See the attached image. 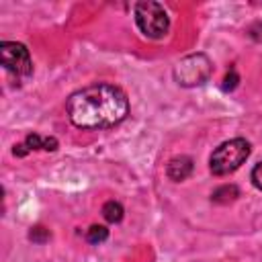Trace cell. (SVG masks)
I'll use <instances>...</instances> for the list:
<instances>
[{
	"label": "cell",
	"mask_w": 262,
	"mask_h": 262,
	"mask_svg": "<svg viewBox=\"0 0 262 262\" xmlns=\"http://www.w3.org/2000/svg\"><path fill=\"white\" fill-rule=\"evenodd\" d=\"M0 61L6 72L16 76V80H25L33 74L31 53L23 43L16 41H2L0 43Z\"/></svg>",
	"instance_id": "obj_5"
},
{
	"label": "cell",
	"mask_w": 262,
	"mask_h": 262,
	"mask_svg": "<svg viewBox=\"0 0 262 262\" xmlns=\"http://www.w3.org/2000/svg\"><path fill=\"white\" fill-rule=\"evenodd\" d=\"M135 23L137 29L147 39H162L170 31V16L160 2L143 0L135 4Z\"/></svg>",
	"instance_id": "obj_3"
},
{
	"label": "cell",
	"mask_w": 262,
	"mask_h": 262,
	"mask_svg": "<svg viewBox=\"0 0 262 262\" xmlns=\"http://www.w3.org/2000/svg\"><path fill=\"white\" fill-rule=\"evenodd\" d=\"M86 239L90 244H102L108 239V229L104 225H92L88 231H86Z\"/></svg>",
	"instance_id": "obj_10"
},
{
	"label": "cell",
	"mask_w": 262,
	"mask_h": 262,
	"mask_svg": "<svg viewBox=\"0 0 262 262\" xmlns=\"http://www.w3.org/2000/svg\"><path fill=\"white\" fill-rule=\"evenodd\" d=\"M237 80H239L237 74L231 70V72L225 76V80H223V90H233V88L237 86Z\"/></svg>",
	"instance_id": "obj_13"
},
{
	"label": "cell",
	"mask_w": 262,
	"mask_h": 262,
	"mask_svg": "<svg viewBox=\"0 0 262 262\" xmlns=\"http://www.w3.org/2000/svg\"><path fill=\"white\" fill-rule=\"evenodd\" d=\"M123 213H125V209L119 201H108V203L102 205V217L108 223H119L123 219Z\"/></svg>",
	"instance_id": "obj_8"
},
{
	"label": "cell",
	"mask_w": 262,
	"mask_h": 262,
	"mask_svg": "<svg viewBox=\"0 0 262 262\" xmlns=\"http://www.w3.org/2000/svg\"><path fill=\"white\" fill-rule=\"evenodd\" d=\"M192 170H194V164H192V158H190V156H176V158H172V160L168 162V166H166V174H168V178L174 180V182L186 180V178L192 174Z\"/></svg>",
	"instance_id": "obj_6"
},
{
	"label": "cell",
	"mask_w": 262,
	"mask_h": 262,
	"mask_svg": "<svg viewBox=\"0 0 262 262\" xmlns=\"http://www.w3.org/2000/svg\"><path fill=\"white\" fill-rule=\"evenodd\" d=\"M25 145L33 151V149H47V151H55L57 149V139L55 137H41L39 133H29L25 137Z\"/></svg>",
	"instance_id": "obj_7"
},
{
	"label": "cell",
	"mask_w": 262,
	"mask_h": 262,
	"mask_svg": "<svg viewBox=\"0 0 262 262\" xmlns=\"http://www.w3.org/2000/svg\"><path fill=\"white\" fill-rule=\"evenodd\" d=\"M250 151H252L250 141H246L244 137L223 141L213 149V154L209 158V170L215 176H227V174L235 172L248 160Z\"/></svg>",
	"instance_id": "obj_2"
},
{
	"label": "cell",
	"mask_w": 262,
	"mask_h": 262,
	"mask_svg": "<svg viewBox=\"0 0 262 262\" xmlns=\"http://www.w3.org/2000/svg\"><path fill=\"white\" fill-rule=\"evenodd\" d=\"M29 151H31V149H29V147L25 145V141H23V143H18V145H14V149H12V154H14V156H18V158L27 156Z\"/></svg>",
	"instance_id": "obj_14"
},
{
	"label": "cell",
	"mask_w": 262,
	"mask_h": 262,
	"mask_svg": "<svg viewBox=\"0 0 262 262\" xmlns=\"http://www.w3.org/2000/svg\"><path fill=\"white\" fill-rule=\"evenodd\" d=\"M66 111L78 129H108L129 115V98L119 86L96 82L70 94Z\"/></svg>",
	"instance_id": "obj_1"
},
{
	"label": "cell",
	"mask_w": 262,
	"mask_h": 262,
	"mask_svg": "<svg viewBox=\"0 0 262 262\" xmlns=\"http://www.w3.org/2000/svg\"><path fill=\"white\" fill-rule=\"evenodd\" d=\"M213 63L205 53H190L174 66V80L184 88H194L211 78Z\"/></svg>",
	"instance_id": "obj_4"
},
{
	"label": "cell",
	"mask_w": 262,
	"mask_h": 262,
	"mask_svg": "<svg viewBox=\"0 0 262 262\" xmlns=\"http://www.w3.org/2000/svg\"><path fill=\"white\" fill-rule=\"evenodd\" d=\"M250 178H252V184H254L258 190H262V162H258V164L254 166Z\"/></svg>",
	"instance_id": "obj_12"
},
{
	"label": "cell",
	"mask_w": 262,
	"mask_h": 262,
	"mask_svg": "<svg viewBox=\"0 0 262 262\" xmlns=\"http://www.w3.org/2000/svg\"><path fill=\"white\" fill-rule=\"evenodd\" d=\"M237 196H239V190H237V186H233V184L219 186V188L211 194V199H213L215 203H229V201H235Z\"/></svg>",
	"instance_id": "obj_9"
},
{
	"label": "cell",
	"mask_w": 262,
	"mask_h": 262,
	"mask_svg": "<svg viewBox=\"0 0 262 262\" xmlns=\"http://www.w3.org/2000/svg\"><path fill=\"white\" fill-rule=\"evenodd\" d=\"M49 237H51L49 229H45V227H41V225H35V227H31V231H29V239H31L33 244H45Z\"/></svg>",
	"instance_id": "obj_11"
}]
</instances>
